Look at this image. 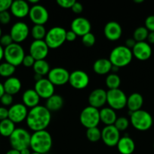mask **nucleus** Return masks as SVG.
<instances>
[{
    "label": "nucleus",
    "mask_w": 154,
    "mask_h": 154,
    "mask_svg": "<svg viewBox=\"0 0 154 154\" xmlns=\"http://www.w3.org/2000/svg\"><path fill=\"white\" fill-rule=\"evenodd\" d=\"M114 126L119 132H122L128 129V126H129V120L125 117H117L114 123Z\"/></svg>",
    "instance_id": "nucleus-37"
},
{
    "label": "nucleus",
    "mask_w": 154,
    "mask_h": 154,
    "mask_svg": "<svg viewBox=\"0 0 154 154\" xmlns=\"http://www.w3.org/2000/svg\"><path fill=\"white\" fill-rule=\"evenodd\" d=\"M11 3V0H0V13L10 9Z\"/></svg>",
    "instance_id": "nucleus-45"
},
{
    "label": "nucleus",
    "mask_w": 154,
    "mask_h": 154,
    "mask_svg": "<svg viewBox=\"0 0 154 154\" xmlns=\"http://www.w3.org/2000/svg\"><path fill=\"white\" fill-rule=\"evenodd\" d=\"M35 62H36V60H35L30 54H28V55H25L24 60H23L22 64L24 65V66H25L26 68H33Z\"/></svg>",
    "instance_id": "nucleus-43"
},
{
    "label": "nucleus",
    "mask_w": 154,
    "mask_h": 154,
    "mask_svg": "<svg viewBox=\"0 0 154 154\" xmlns=\"http://www.w3.org/2000/svg\"><path fill=\"white\" fill-rule=\"evenodd\" d=\"M33 69L35 74L42 75V77L45 75H48V72H50L49 63L45 60H36L34 65L33 66Z\"/></svg>",
    "instance_id": "nucleus-31"
},
{
    "label": "nucleus",
    "mask_w": 154,
    "mask_h": 154,
    "mask_svg": "<svg viewBox=\"0 0 154 154\" xmlns=\"http://www.w3.org/2000/svg\"><path fill=\"white\" fill-rule=\"evenodd\" d=\"M9 34L14 43L20 44L27 38L30 34V29L26 23L18 21L12 25Z\"/></svg>",
    "instance_id": "nucleus-11"
},
{
    "label": "nucleus",
    "mask_w": 154,
    "mask_h": 154,
    "mask_svg": "<svg viewBox=\"0 0 154 154\" xmlns=\"http://www.w3.org/2000/svg\"><path fill=\"white\" fill-rule=\"evenodd\" d=\"M34 90L42 99H48L54 94V86L48 78H42L40 81H36Z\"/></svg>",
    "instance_id": "nucleus-17"
},
{
    "label": "nucleus",
    "mask_w": 154,
    "mask_h": 154,
    "mask_svg": "<svg viewBox=\"0 0 154 154\" xmlns=\"http://www.w3.org/2000/svg\"><path fill=\"white\" fill-rule=\"evenodd\" d=\"M72 11L74 12L75 14H81L83 11V5L82 3L79 2H75V3L73 4L72 7Z\"/></svg>",
    "instance_id": "nucleus-46"
},
{
    "label": "nucleus",
    "mask_w": 154,
    "mask_h": 154,
    "mask_svg": "<svg viewBox=\"0 0 154 154\" xmlns=\"http://www.w3.org/2000/svg\"><path fill=\"white\" fill-rule=\"evenodd\" d=\"M90 78L85 72L82 70H75L69 74V82L73 88L82 90L88 87Z\"/></svg>",
    "instance_id": "nucleus-14"
},
{
    "label": "nucleus",
    "mask_w": 154,
    "mask_h": 154,
    "mask_svg": "<svg viewBox=\"0 0 154 154\" xmlns=\"http://www.w3.org/2000/svg\"><path fill=\"white\" fill-rule=\"evenodd\" d=\"M149 32L146 29L145 26H139L135 29L133 33V38L136 41V42H145L147 39L148 35Z\"/></svg>",
    "instance_id": "nucleus-35"
},
{
    "label": "nucleus",
    "mask_w": 154,
    "mask_h": 154,
    "mask_svg": "<svg viewBox=\"0 0 154 154\" xmlns=\"http://www.w3.org/2000/svg\"><path fill=\"white\" fill-rule=\"evenodd\" d=\"M52 137L47 130L34 132L31 135L30 148L34 153H48L52 147Z\"/></svg>",
    "instance_id": "nucleus-2"
},
{
    "label": "nucleus",
    "mask_w": 154,
    "mask_h": 154,
    "mask_svg": "<svg viewBox=\"0 0 154 154\" xmlns=\"http://www.w3.org/2000/svg\"><path fill=\"white\" fill-rule=\"evenodd\" d=\"M75 0H57V4L63 8H72Z\"/></svg>",
    "instance_id": "nucleus-44"
},
{
    "label": "nucleus",
    "mask_w": 154,
    "mask_h": 154,
    "mask_svg": "<svg viewBox=\"0 0 154 154\" xmlns=\"http://www.w3.org/2000/svg\"><path fill=\"white\" fill-rule=\"evenodd\" d=\"M146 40H147L148 43H149V45H150V44L154 45V32H149Z\"/></svg>",
    "instance_id": "nucleus-50"
},
{
    "label": "nucleus",
    "mask_w": 154,
    "mask_h": 154,
    "mask_svg": "<svg viewBox=\"0 0 154 154\" xmlns=\"http://www.w3.org/2000/svg\"><path fill=\"white\" fill-rule=\"evenodd\" d=\"M134 2L135 3H142L143 2V0H134Z\"/></svg>",
    "instance_id": "nucleus-58"
},
{
    "label": "nucleus",
    "mask_w": 154,
    "mask_h": 154,
    "mask_svg": "<svg viewBox=\"0 0 154 154\" xmlns=\"http://www.w3.org/2000/svg\"><path fill=\"white\" fill-rule=\"evenodd\" d=\"M14 102V98L13 96L10 94H8V93H5L3 94V96H2L1 99H0V102H1L2 105L4 107L7 106H11L12 104Z\"/></svg>",
    "instance_id": "nucleus-39"
},
{
    "label": "nucleus",
    "mask_w": 154,
    "mask_h": 154,
    "mask_svg": "<svg viewBox=\"0 0 154 154\" xmlns=\"http://www.w3.org/2000/svg\"><path fill=\"white\" fill-rule=\"evenodd\" d=\"M119 70V68L117 67V66H112L111 72H113V73H116V72H117Z\"/></svg>",
    "instance_id": "nucleus-56"
},
{
    "label": "nucleus",
    "mask_w": 154,
    "mask_h": 154,
    "mask_svg": "<svg viewBox=\"0 0 154 154\" xmlns=\"http://www.w3.org/2000/svg\"><path fill=\"white\" fill-rule=\"evenodd\" d=\"M15 123L8 118L0 121V135L3 137H10L15 130Z\"/></svg>",
    "instance_id": "nucleus-30"
},
{
    "label": "nucleus",
    "mask_w": 154,
    "mask_h": 154,
    "mask_svg": "<svg viewBox=\"0 0 154 154\" xmlns=\"http://www.w3.org/2000/svg\"><path fill=\"white\" fill-rule=\"evenodd\" d=\"M96 38L92 32H88L82 37V42L86 47H92L95 44Z\"/></svg>",
    "instance_id": "nucleus-38"
},
{
    "label": "nucleus",
    "mask_w": 154,
    "mask_h": 154,
    "mask_svg": "<svg viewBox=\"0 0 154 154\" xmlns=\"http://www.w3.org/2000/svg\"><path fill=\"white\" fill-rule=\"evenodd\" d=\"M111 62L109 59L101 58L97 60L93 64V70L96 74L100 75H107L111 72Z\"/></svg>",
    "instance_id": "nucleus-27"
},
{
    "label": "nucleus",
    "mask_w": 154,
    "mask_h": 154,
    "mask_svg": "<svg viewBox=\"0 0 154 154\" xmlns=\"http://www.w3.org/2000/svg\"><path fill=\"white\" fill-rule=\"evenodd\" d=\"M116 147L121 154H132L135 150L134 140L128 135L120 138Z\"/></svg>",
    "instance_id": "nucleus-25"
},
{
    "label": "nucleus",
    "mask_w": 154,
    "mask_h": 154,
    "mask_svg": "<svg viewBox=\"0 0 154 154\" xmlns=\"http://www.w3.org/2000/svg\"><path fill=\"white\" fill-rule=\"evenodd\" d=\"M4 58V48L0 45V61Z\"/></svg>",
    "instance_id": "nucleus-52"
},
{
    "label": "nucleus",
    "mask_w": 154,
    "mask_h": 154,
    "mask_svg": "<svg viewBox=\"0 0 154 154\" xmlns=\"http://www.w3.org/2000/svg\"><path fill=\"white\" fill-rule=\"evenodd\" d=\"M63 97L60 95L58 94H54L51 96V97L46 99V102H45V105L47 109L51 112V111H57L62 108L63 105Z\"/></svg>",
    "instance_id": "nucleus-29"
},
{
    "label": "nucleus",
    "mask_w": 154,
    "mask_h": 154,
    "mask_svg": "<svg viewBox=\"0 0 154 154\" xmlns=\"http://www.w3.org/2000/svg\"><path fill=\"white\" fill-rule=\"evenodd\" d=\"M133 57L140 61H146L152 56V48L148 42H137L134 48L131 49Z\"/></svg>",
    "instance_id": "nucleus-19"
},
{
    "label": "nucleus",
    "mask_w": 154,
    "mask_h": 154,
    "mask_svg": "<svg viewBox=\"0 0 154 154\" xmlns=\"http://www.w3.org/2000/svg\"><path fill=\"white\" fill-rule=\"evenodd\" d=\"M88 100L89 106L99 109L107 103V91L101 88L95 89L90 93Z\"/></svg>",
    "instance_id": "nucleus-20"
},
{
    "label": "nucleus",
    "mask_w": 154,
    "mask_h": 154,
    "mask_svg": "<svg viewBox=\"0 0 154 154\" xmlns=\"http://www.w3.org/2000/svg\"><path fill=\"white\" fill-rule=\"evenodd\" d=\"M69 72L63 67H54L48 74V79L54 86H63L69 82Z\"/></svg>",
    "instance_id": "nucleus-12"
},
{
    "label": "nucleus",
    "mask_w": 154,
    "mask_h": 154,
    "mask_svg": "<svg viewBox=\"0 0 154 154\" xmlns=\"http://www.w3.org/2000/svg\"><path fill=\"white\" fill-rule=\"evenodd\" d=\"M107 102L113 110H122L126 106L127 96L120 89L108 90L107 91Z\"/></svg>",
    "instance_id": "nucleus-9"
},
{
    "label": "nucleus",
    "mask_w": 154,
    "mask_h": 154,
    "mask_svg": "<svg viewBox=\"0 0 154 154\" xmlns=\"http://www.w3.org/2000/svg\"><path fill=\"white\" fill-rule=\"evenodd\" d=\"M30 5L28 2L24 0H15L12 1L10 10L12 15L18 18H24L29 15Z\"/></svg>",
    "instance_id": "nucleus-22"
},
{
    "label": "nucleus",
    "mask_w": 154,
    "mask_h": 154,
    "mask_svg": "<svg viewBox=\"0 0 154 154\" xmlns=\"http://www.w3.org/2000/svg\"><path fill=\"white\" fill-rule=\"evenodd\" d=\"M51 120V112L43 105H37L30 108L27 114V125L33 132L46 130Z\"/></svg>",
    "instance_id": "nucleus-1"
},
{
    "label": "nucleus",
    "mask_w": 154,
    "mask_h": 154,
    "mask_svg": "<svg viewBox=\"0 0 154 154\" xmlns=\"http://www.w3.org/2000/svg\"><path fill=\"white\" fill-rule=\"evenodd\" d=\"M143 105V98L139 93H133L127 97L126 106L129 114L141 109Z\"/></svg>",
    "instance_id": "nucleus-23"
},
{
    "label": "nucleus",
    "mask_w": 154,
    "mask_h": 154,
    "mask_svg": "<svg viewBox=\"0 0 154 154\" xmlns=\"http://www.w3.org/2000/svg\"><path fill=\"white\" fill-rule=\"evenodd\" d=\"M145 27L149 32H154V15H149L145 20Z\"/></svg>",
    "instance_id": "nucleus-42"
},
{
    "label": "nucleus",
    "mask_w": 154,
    "mask_h": 154,
    "mask_svg": "<svg viewBox=\"0 0 154 154\" xmlns=\"http://www.w3.org/2000/svg\"><path fill=\"white\" fill-rule=\"evenodd\" d=\"M77 35L75 34V32H74L73 31H72V30H69V31H66V41H67V42H74V41L77 38Z\"/></svg>",
    "instance_id": "nucleus-48"
},
{
    "label": "nucleus",
    "mask_w": 154,
    "mask_h": 154,
    "mask_svg": "<svg viewBox=\"0 0 154 154\" xmlns=\"http://www.w3.org/2000/svg\"><path fill=\"white\" fill-rule=\"evenodd\" d=\"M5 154H21V153H20V151H18V150L11 148V150H9Z\"/></svg>",
    "instance_id": "nucleus-51"
},
{
    "label": "nucleus",
    "mask_w": 154,
    "mask_h": 154,
    "mask_svg": "<svg viewBox=\"0 0 154 154\" xmlns=\"http://www.w3.org/2000/svg\"><path fill=\"white\" fill-rule=\"evenodd\" d=\"M105 84L109 90L119 89L121 84L120 77L116 73L109 74L105 79Z\"/></svg>",
    "instance_id": "nucleus-32"
},
{
    "label": "nucleus",
    "mask_w": 154,
    "mask_h": 154,
    "mask_svg": "<svg viewBox=\"0 0 154 154\" xmlns=\"http://www.w3.org/2000/svg\"><path fill=\"white\" fill-rule=\"evenodd\" d=\"M29 17L34 25H44L49 19V14L45 6L37 4L30 7Z\"/></svg>",
    "instance_id": "nucleus-10"
},
{
    "label": "nucleus",
    "mask_w": 154,
    "mask_h": 154,
    "mask_svg": "<svg viewBox=\"0 0 154 154\" xmlns=\"http://www.w3.org/2000/svg\"><path fill=\"white\" fill-rule=\"evenodd\" d=\"M24 57L25 52L20 44L14 42L4 48V59L5 62L13 65L15 67L22 64Z\"/></svg>",
    "instance_id": "nucleus-7"
},
{
    "label": "nucleus",
    "mask_w": 154,
    "mask_h": 154,
    "mask_svg": "<svg viewBox=\"0 0 154 154\" xmlns=\"http://www.w3.org/2000/svg\"><path fill=\"white\" fill-rule=\"evenodd\" d=\"M66 29L60 26H54L47 31L44 41L49 49L58 48L66 42Z\"/></svg>",
    "instance_id": "nucleus-6"
},
{
    "label": "nucleus",
    "mask_w": 154,
    "mask_h": 154,
    "mask_svg": "<svg viewBox=\"0 0 154 154\" xmlns=\"http://www.w3.org/2000/svg\"><path fill=\"white\" fill-rule=\"evenodd\" d=\"M2 35V29L1 27H0V38H1Z\"/></svg>",
    "instance_id": "nucleus-59"
},
{
    "label": "nucleus",
    "mask_w": 154,
    "mask_h": 154,
    "mask_svg": "<svg viewBox=\"0 0 154 154\" xmlns=\"http://www.w3.org/2000/svg\"><path fill=\"white\" fill-rule=\"evenodd\" d=\"M86 138L91 142H97L101 139V131L98 127L87 129Z\"/></svg>",
    "instance_id": "nucleus-36"
},
{
    "label": "nucleus",
    "mask_w": 154,
    "mask_h": 154,
    "mask_svg": "<svg viewBox=\"0 0 154 154\" xmlns=\"http://www.w3.org/2000/svg\"><path fill=\"white\" fill-rule=\"evenodd\" d=\"M33 78H34V80L36 81H36H40L41 79H42V78H43V77L40 75H38V74H35Z\"/></svg>",
    "instance_id": "nucleus-55"
},
{
    "label": "nucleus",
    "mask_w": 154,
    "mask_h": 154,
    "mask_svg": "<svg viewBox=\"0 0 154 154\" xmlns=\"http://www.w3.org/2000/svg\"><path fill=\"white\" fill-rule=\"evenodd\" d=\"M71 30L73 31L78 36L82 37L84 35L91 32V24L90 21L85 17H79L72 20L70 24Z\"/></svg>",
    "instance_id": "nucleus-18"
},
{
    "label": "nucleus",
    "mask_w": 154,
    "mask_h": 154,
    "mask_svg": "<svg viewBox=\"0 0 154 154\" xmlns=\"http://www.w3.org/2000/svg\"><path fill=\"white\" fill-rule=\"evenodd\" d=\"M79 121L86 129L98 127L101 122L100 110L91 106L85 107L80 113Z\"/></svg>",
    "instance_id": "nucleus-8"
},
{
    "label": "nucleus",
    "mask_w": 154,
    "mask_h": 154,
    "mask_svg": "<svg viewBox=\"0 0 154 154\" xmlns=\"http://www.w3.org/2000/svg\"><path fill=\"white\" fill-rule=\"evenodd\" d=\"M3 87H4L5 93L14 96L19 93L22 87V84L19 78L12 76L5 81V82L3 83Z\"/></svg>",
    "instance_id": "nucleus-26"
},
{
    "label": "nucleus",
    "mask_w": 154,
    "mask_h": 154,
    "mask_svg": "<svg viewBox=\"0 0 154 154\" xmlns=\"http://www.w3.org/2000/svg\"><path fill=\"white\" fill-rule=\"evenodd\" d=\"M41 98L34 89H27L24 92L22 96L23 104L27 108H33L39 105Z\"/></svg>",
    "instance_id": "nucleus-24"
},
{
    "label": "nucleus",
    "mask_w": 154,
    "mask_h": 154,
    "mask_svg": "<svg viewBox=\"0 0 154 154\" xmlns=\"http://www.w3.org/2000/svg\"><path fill=\"white\" fill-rule=\"evenodd\" d=\"M133 59L132 51L125 45H119L111 51L109 60L112 65L119 69L127 66L131 63Z\"/></svg>",
    "instance_id": "nucleus-3"
},
{
    "label": "nucleus",
    "mask_w": 154,
    "mask_h": 154,
    "mask_svg": "<svg viewBox=\"0 0 154 154\" xmlns=\"http://www.w3.org/2000/svg\"><path fill=\"white\" fill-rule=\"evenodd\" d=\"M136 43H137V42H136V41L134 40L133 38H129L126 39V41H125V46L131 50L134 48V45H136Z\"/></svg>",
    "instance_id": "nucleus-49"
},
{
    "label": "nucleus",
    "mask_w": 154,
    "mask_h": 154,
    "mask_svg": "<svg viewBox=\"0 0 154 154\" xmlns=\"http://www.w3.org/2000/svg\"><path fill=\"white\" fill-rule=\"evenodd\" d=\"M4 93H5V90H4V87H3V84H2V83L0 82V99H1V97L3 96Z\"/></svg>",
    "instance_id": "nucleus-54"
},
{
    "label": "nucleus",
    "mask_w": 154,
    "mask_h": 154,
    "mask_svg": "<svg viewBox=\"0 0 154 154\" xmlns=\"http://www.w3.org/2000/svg\"><path fill=\"white\" fill-rule=\"evenodd\" d=\"M28 109L23 103H16L8 108V119L14 123H20L27 119Z\"/></svg>",
    "instance_id": "nucleus-15"
},
{
    "label": "nucleus",
    "mask_w": 154,
    "mask_h": 154,
    "mask_svg": "<svg viewBox=\"0 0 154 154\" xmlns=\"http://www.w3.org/2000/svg\"><path fill=\"white\" fill-rule=\"evenodd\" d=\"M39 0H29V1H28V3H30V4H33V5H34L39 4Z\"/></svg>",
    "instance_id": "nucleus-57"
},
{
    "label": "nucleus",
    "mask_w": 154,
    "mask_h": 154,
    "mask_svg": "<svg viewBox=\"0 0 154 154\" xmlns=\"http://www.w3.org/2000/svg\"><path fill=\"white\" fill-rule=\"evenodd\" d=\"M31 135L23 128H17L9 137V142L12 149L21 151L26 148H30Z\"/></svg>",
    "instance_id": "nucleus-5"
},
{
    "label": "nucleus",
    "mask_w": 154,
    "mask_h": 154,
    "mask_svg": "<svg viewBox=\"0 0 154 154\" xmlns=\"http://www.w3.org/2000/svg\"><path fill=\"white\" fill-rule=\"evenodd\" d=\"M153 149H154V143H153Z\"/></svg>",
    "instance_id": "nucleus-61"
},
{
    "label": "nucleus",
    "mask_w": 154,
    "mask_h": 154,
    "mask_svg": "<svg viewBox=\"0 0 154 154\" xmlns=\"http://www.w3.org/2000/svg\"><path fill=\"white\" fill-rule=\"evenodd\" d=\"M31 154H40V153H34V152H33V153H32Z\"/></svg>",
    "instance_id": "nucleus-60"
},
{
    "label": "nucleus",
    "mask_w": 154,
    "mask_h": 154,
    "mask_svg": "<svg viewBox=\"0 0 154 154\" xmlns=\"http://www.w3.org/2000/svg\"><path fill=\"white\" fill-rule=\"evenodd\" d=\"M11 16L8 11H5L0 13V23L2 25H7L10 23Z\"/></svg>",
    "instance_id": "nucleus-41"
},
{
    "label": "nucleus",
    "mask_w": 154,
    "mask_h": 154,
    "mask_svg": "<svg viewBox=\"0 0 154 154\" xmlns=\"http://www.w3.org/2000/svg\"><path fill=\"white\" fill-rule=\"evenodd\" d=\"M30 33L34 40H44L47 31L44 25H34L30 30Z\"/></svg>",
    "instance_id": "nucleus-33"
},
{
    "label": "nucleus",
    "mask_w": 154,
    "mask_h": 154,
    "mask_svg": "<svg viewBox=\"0 0 154 154\" xmlns=\"http://www.w3.org/2000/svg\"><path fill=\"white\" fill-rule=\"evenodd\" d=\"M12 43H14V42L10 34H4L0 38V45L2 47L6 48L11 45Z\"/></svg>",
    "instance_id": "nucleus-40"
},
{
    "label": "nucleus",
    "mask_w": 154,
    "mask_h": 154,
    "mask_svg": "<svg viewBox=\"0 0 154 154\" xmlns=\"http://www.w3.org/2000/svg\"><path fill=\"white\" fill-rule=\"evenodd\" d=\"M120 138V132L114 125L106 126L101 130V139L108 147H116Z\"/></svg>",
    "instance_id": "nucleus-13"
},
{
    "label": "nucleus",
    "mask_w": 154,
    "mask_h": 154,
    "mask_svg": "<svg viewBox=\"0 0 154 154\" xmlns=\"http://www.w3.org/2000/svg\"><path fill=\"white\" fill-rule=\"evenodd\" d=\"M104 34L106 38L110 41H117L122 36V29L116 21H110L104 26Z\"/></svg>",
    "instance_id": "nucleus-21"
},
{
    "label": "nucleus",
    "mask_w": 154,
    "mask_h": 154,
    "mask_svg": "<svg viewBox=\"0 0 154 154\" xmlns=\"http://www.w3.org/2000/svg\"><path fill=\"white\" fill-rule=\"evenodd\" d=\"M8 118V109L5 107H0V121Z\"/></svg>",
    "instance_id": "nucleus-47"
},
{
    "label": "nucleus",
    "mask_w": 154,
    "mask_h": 154,
    "mask_svg": "<svg viewBox=\"0 0 154 154\" xmlns=\"http://www.w3.org/2000/svg\"><path fill=\"white\" fill-rule=\"evenodd\" d=\"M130 121L133 127L137 130L146 131L152 127L153 119L148 111L140 109L131 113Z\"/></svg>",
    "instance_id": "nucleus-4"
},
{
    "label": "nucleus",
    "mask_w": 154,
    "mask_h": 154,
    "mask_svg": "<svg viewBox=\"0 0 154 154\" xmlns=\"http://www.w3.org/2000/svg\"><path fill=\"white\" fill-rule=\"evenodd\" d=\"M20 153L21 154H31L32 153L30 152V148H26V149H24V150H21V151H20Z\"/></svg>",
    "instance_id": "nucleus-53"
},
{
    "label": "nucleus",
    "mask_w": 154,
    "mask_h": 154,
    "mask_svg": "<svg viewBox=\"0 0 154 154\" xmlns=\"http://www.w3.org/2000/svg\"><path fill=\"white\" fill-rule=\"evenodd\" d=\"M16 67L10 63L5 62L0 64V76L3 78H11L14 74Z\"/></svg>",
    "instance_id": "nucleus-34"
},
{
    "label": "nucleus",
    "mask_w": 154,
    "mask_h": 154,
    "mask_svg": "<svg viewBox=\"0 0 154 154\" xmlns=\"http://www.w3.org/2000/svg\"><path fill=\"white\" fill-rule=\"evenodd\" d=\"M117 119L116 111L110 107L103 108L100 110V120L106 126L114 125Z\"/></svg>",
    "instance_id": "nucleus-28"
},
{
    "label": "nucleus",
    "mask_w": 154,
    "mask_h": 154,
    "mask_svg": "<svg viewBox=\"0 0 154 154\" xmlns=\"http://www.w3.org/2000/svg\"><path fill=\"white\" fill-rule=\"evenodd\" d=\"M49 48L44 40H34L30 46V54L36 60H45L48 54Z\"/></svg>",
    "instance_id": "nucleus-16"
}]
</instances>
